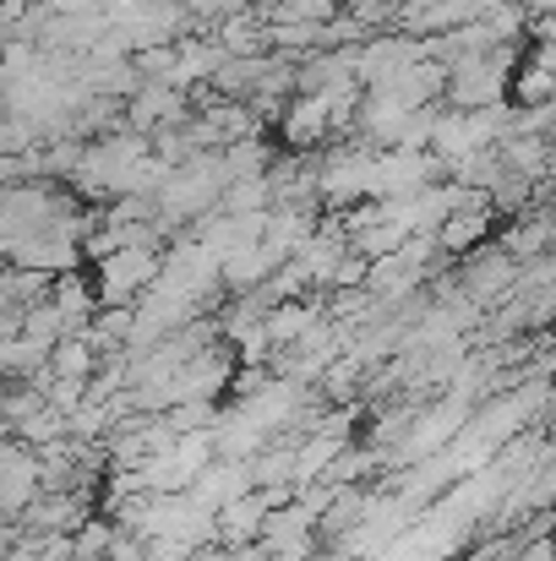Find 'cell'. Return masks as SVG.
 <instances>
[{"mask_svg":"<svg viewBox=\"0 0 556 561\" xmlns=\"http://www.w3.org/2000/svg\"><path fill=\"white\" fill-rule=\"evenodd\" d=\"M164 267V245H126V251H110L93 262V295L99 306H137L154 278Z\"/></svg>","mask_w":556,"mask_h":561,"instance_id":"obj_1","label":"cell"},{"mask_svg":"<svg viewBox=\"0 0 556 561\" xmlns=\"http://www.w3.org/2000/svg\"><path fill=\"white\" fill-rule=\"evenodd\" d=\"M196 115V104H191V93L175 88V82H154V77H143V88L126 99V126L132 131H143V137H154L159 126H181Z\"/></svg>","mask_w":556,"mask_h":561,"instance_id":"obj_2","label":"cell"},{"mask_svg":"<svg viewBox=\"0 0 556 561\" xmlns=\"http://www.w3.org/2000/svg\"><path fill=\"white\" fill-rule=\"evenodd\" d=\"M491 224H497V207H491V202L453 207V213L431 229V240H436L442 256H469V251H480V245L491 240Z\"/></svg>","mask_w":556,"mask_h":561,"instance_id":"obj_3","label":"cell"},{"mask_svg":"<svg viewBox=\"0 0 556 561\" xmlns=\"http://www.w3.org/2000/svg\"><path fill=\"white\" fill-rule=\"evenodd\" d=\"M99 350H93V339L88 333H66V339H55V350H49V371L55 376H71V381H88V376L99 371Z\"/></svg>","mask_w":556,"mask_h":561,"instance_id":"obj_4","label":"cell"}]
</instances>
